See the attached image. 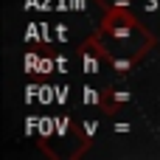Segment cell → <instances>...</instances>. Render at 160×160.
I'll return each mask as SVG.
<instances>
[{
  "mask_svg": "<svg viewBox=\"0 0 160 160\" xmlns=\"http://www.w3.org/2000/svg\"><path fill=\"white\" fill-rule=\"evenodd\" d=\"M90 45L115 70H129L152 48V37L143 31V25L132 17L129 8H112L104 14L101 28L90 39Z\"/></svg>",
  "mask_w": 160,
  "mask_h": 160,
  "instance_id": "cell-1",
  "label": "cell"
},
{
  "mask_svg": "<svg viewBox=\"0 0 160 160\" xmlns=\"http://www.w3.org/2000/svg\"><path fill=\"white\" fill-rule=\"evenodd\" d=\"M98 6H104V11H112V8H129L132 0H96Z\"/></svg>",
  "mask_w": 160,
  "mask_h": 160,
  "instance_id": "cell-2",
  "label": "cell"
}]
</instances>
